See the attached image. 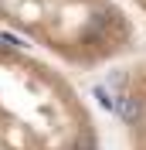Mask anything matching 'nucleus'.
Instances as JSON below:
<instances>
[{
	"instance_id": "1",
	"label": "nucleus",
	"mask_w": 146,
	"mask_h": 150,
	"mask_svg": "<svg viewBox=\"0 0 146 150\" xmlns=\"http://www.w3.org/2000/svg\"><path fill=\"white\" fill-rule=\"evenodd\" d=\"M0 150H102L95 109L41 51L0 34Z\"/></svg>"
},
{
	"instance_id": "2",
	"label": "nucleus",
	"mask_w": 146,
	"mask_h": 150,
	"mask_svg": "<svg viewBox=\"0 0 146 150\" xmlns=\"http://www.w3.org/2000/svg\"><path fill=\"white\" fill-rule=\"evenodd\" d=\"M0 24L82 72L139 51V31L119 0H0Z\"/></svg>"
},
{
	"instance_id": "3",
	"label": "nucleus",
	"mask_w": 146,
	"mask_h": 150,
	"mask_svg": "<svg viewBox=\"0 0 146 150\" xmlns=\"http://www.w3.org/2000/svg\"><path fill=\"white\" fill-rule=\"evenodd\" d=\"M105 99L126 150H146V51H133L105 75Z\"/></svg>"
},
{
	"instance_id": "4",
	"label": "nucleus",
	"mask_w": 146,
	"mask_h": 150,
	"mask_svg": "<svg viewBox=\"0 0 146 150\" xmlns=\"http://www.w3.org/2000/svg\"><path fill=\"white\" fill-rule=\"evenodd\" d=\"M129 4H133V7H136L139 14H143V17H146V0H129Z\"/></svg>"
}]
</instances>
